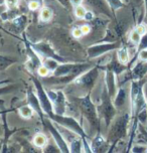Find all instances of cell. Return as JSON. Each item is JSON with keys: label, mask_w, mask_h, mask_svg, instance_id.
I'll use <instances>...</instances> for the list:
<instances>
[{"label": "cell", "mask_w": 147, "mask_h": 153, "mask_svg": "<svg viewBox=\"0 0 147 153\" xmlns=\"http://www.w3.org/2000/svg\"><path fill=\"white\" fill-rule=\"evenodd\" d=\"M132 117L131 114L128 112H124L120 115H116L115 118L112 120L110 126H109L107 140L110 144V148L108 152L114 151V148L117 147L124 138L127 137L130 129V121Z\"/></svg>", "instance_id": "6da1fadb"}, {"label": "cell", "mask_w": 147, "mask_h": 153, "mask_svg": "<svg viewBox=\"0 0 147 153\" xmlns=\"http://www.w3.org/2000/svg\"><path fill=\"white\" fill-rule=\"evenodd\" d=\"M77 105L82 115L88 121L90 126L96 130L97 132L100 131V115L98 112V107L91 99V93H87L83 97H79L77 99Z\"/></svg>", "instance_id": "7a4b0ae2"}, {"label": "cell", "mask_w": 147, "mask_h": 153, "mask_svg": "<svg viewBox=\"0 0 147 153\" xmlns=\"http://www.w3.org/2000/svg\"><path fill=\"white\" fill-rule=\"evenodd\" d=\"M146 79L130 82V114L135 118L141 111L147 109V103L143 92V85Z\"/></svg>", "instance_id": "3957f363"}, {"label": "cell", "mask_w": 147, "mask_h": 153, "mask_svg": "<svg viewBox=\"0 0 147 153\" xmlns=\"http://www.w3.org/2000/svg\"><path fill=\"white\" fill-rule=\"evenodd\" d=\"M113 98L107 91V88L104 86L101 94V103L98 107V112H99L100 117L104 120L106 127H109L112 122V120L115 118L117 114V109L113 103Z\"/></svg>", "instance_id": "277c9868"}, {"label": "cell", "mask_w": 147, "mask_h": 153, "mask_svg": "<svg viewBox=\"0 0 147 153\" xmlns=\"http://www.w3.org/2000/svg\"><path fill=\"white\" fill-rule=\"evenodd\" d=\"M48 118H50L51 121H53L56 124L59 125V126L65 127V128H67V129L75 132L76 134L80 135L82 138H89L88 134L86 133V131L82 127L80 122H79L75 117L71 116V115L53 114V115H51L50 117H48Z\"/></svg>", "instance_id": "5b68a950"}, {"label": "cell", "mask_w": 147, "mask_h": 153, "mask_svg": "<svg viewBox=\"0 0 147 153\" xmlns=\"http://www.w3.org/2000/svg\"><path fill=\"white\" fill-rule=\"evenodd\" d=\"M123 45V42L118 40V42H100L99 43H95V45H90L87 48V56L89 59H99V57L108 54L109 53L116 51L120 46Z\"/></svg>", "instance_id": "8992f818"}, {"label": "cell", "mask_w": 147, "mask_h": 153, "mask_svg": "<svg viewBox=\"0 0 147 153\" xmlns=\"http://www.w3.org/2000/svg\"><path fill=\"white\" fill-rule=\"evenodd\" d=\"M100 68L99 65H94L93 68H91L90 70H88L87 72L83 73L82 75H80L73 82L76 86L80 87V88L86 90L87 93H90L92 91V89L94 88L95 84L99 78L100 75Z\"/></svg>", "instance_id": "52a82bcc"}, {"label": "cell", "mask_w": 147, "mask_h": 153, "mask_svg": "<svg viewBox=\"0 0 147 153\" xmlns=\"http://www.w3.org/2000/svg\"><path fill=\"white\" fill-rule=\"evenodd\" d=\"M30 79L32 81V84H33V86H34L35 93H36L37 97H39L42 108L43 112H45V115L47 117H50L51 115L54 114V112H53V103H51L50 97H48L47 90L45 89V87L42 86V82H40L37 78L31 76Z\"/></svg>", "instance_id": "ba28073f"}, {"label": "cell", "mask_w": 147, "mask_h": 153, "mask_svg": "<svg viewBox=\"0 0 147 153\" xmlns=\"http://www.w3.org/2000/svg\"><path fill=\"white\" fill-rule=\"evenodd\" d=\"M43 125L47 128V130L50 132V134L53 137V141L56 143V145L59 146V148L61 149V152L62 153H69L70 152V147L69 143L67 142L66 138L64 137L62 133L61 132V130L59 129V127L56 126V124L53 121H51L50 118L43 119Z\"/></svg>", "instance_id": "9c48e42d"}, {"label": "cell", "mask_w": 147, "mask_h": 153, "mask_svg": "<svg viewBox=\"0 0 147 153\" xmlns=\"http://www.w3.org/2000/svg\"><path fill=\"white\" fill-rule=\"evenodd\" d=\"M30 45L32 46V48L39 53V56L45 59V57H50V59H53L56 61H58L59 62H69L68 59H66L65 57H62V56L56 53L54 51V48L51 46V45L48 42H30Z\"/></svg>", "instance_id": "30bf717a"}, {"label": "cell", "mask_w": 147, "mask_h": 153, "mask_svg": "<svg viewBox=\"0 0 147 153\" xmlns=\"http://www.w3.org/2000/svg\"><path fill=\"white\" fill-rule=\"evenodd\" d=\"M47 92L51 103H53L54 114H66L68 108V100L65 93L62 90H47Z\"/></svg>", "instance_id": "8fae6325"}, {"label": "cell", "mask_w": 147, "mask_h": 153, "mask_svg": "<svg viewBox=\"0 0 147 153\" xmlns=\"http://www.w3.org/2000/svg\"><path fill=\"white\" fill-rule=\"evenodd\" d=\"M124 32H125L124 25L115 20V23L110 24L106 28L104 36L102 37V39L100 42H118L124 35Z\"/></svg>", "instance_id": "7c38bea8"}, {"label": "cell", "mask_w": 147, "mask_h": 153, "mask_svg": "<svg viewBox=\"0 0 147 153\" xmlns=\"http://www.w3.org/2000/svg\"><path fill=\"white\" fill-rule=\"evenodd\" d=\"M104 86L107 88L108 93L112 98L115 97L117 91L119 89L118 80H117L116 74L110 70L104 71Z\"/></svg>", "instance_id": "4fadbf2b"}, {"label": "cell", "mask_w": 147, "mask_h": 153, "mask_svg": "<svg viewBox=\"0 0 147 153\" xmlns=\"http://www.w3.org/2000/svg\"><path fill=\"white\" fill-rule=\"evenodd\" d=\"M130 73H131L132 81L143 80L147 76V61L142 59H137L134 65L130 68Z\"/></svg>", "instance_id": "5bb4252c"}, {"label": "cell", "mask_w": 147, "mask_h": 153, "mask_svg": "<svg viewBox=\"0 0 147 153\" xmlns=\"http://www.w3.org/2000/svg\"><path fill=\"white\" fill-rule=\"evenodd\" d=\"M92 151L95 153L98 152H108L109 148H110V144H109L108 140L104 136L101 134L100 131L96 132V135L92 139L91 142Z\"/></svg>", "instance_id": "9a60e30c"}, {"label": "cell", "mask_w": 147, "mask_h": 153, "mask_svg": "<svg viewBox=\"0 0 147 153\" xmlns=\"http://www.w3.org/2000/svg\"><path fill=\"white\" fill-rule=\"evenodd\" d=\"M90 6H91L96 12L107 16L108 18L114 17L112 11L106 0H85Z\"/></svg>", "instance_id": "2e32d148"}, {"label": "cell", "mask_w": 147, "mask_h": 153, "mask_svg": "<svg viewBox=\"0 0 147 153\" xmlns=\"http://www.w3.org/2000/svg\"><path fill=\"white\" fill-rule=\"evenodd\" d=\"M26 97H27V102H28V105L31 106V108L33 109L34 112H36V114L39 116L40 121H43L45 119V112H43L42 105H40V102L39 100V97H37L36 93H34L32 90L28 89L26 92Z\"/></svg>", "instance_id": "e0dca14e"}, {"label": "cell", "mask_w": 147, "mask_h": 153, "mask_svg": "<svg viewBox=\"0 0 147 153\" xmlns=\"http://www.w3.org/2000/svg\"><path fill=\"white\" fill-rule=\"evenodd\" d=\"M24 43H25V48H26V53L27 56H28L29 59V64L31 65V69L33 70H37L39 67L42 65V57L39 56V53H36L32 46L30 45L28 40L24 37Z\"/></svg>", "instance_id": "ac0fdd59"}, {"label": "cell", "mask_w": 147, "mask_h": 153, "mask_svg": "<svg viewBox=\"0 0 147 153\" xmlns=\"http://www.w3.org/2000/svg\"><path fill=\"white\" fill-rule=\"evenodd\" d=\"M127 98H128V94H127V89L125 88V86L119 87L115 97L113 98V103L117 110H122L124 108V106L126 105Z\"/></svg>", "instance_id": "d6986e66"}, {"label": "cell", "mask_w": 147, "mask_h": 153, "mask_svg": "<svg viewBox=\"0 0 147 153\" xmlns=\"http://www.w3.org/2000/svg\"><path fill=\"white\" fill-rule=\"evenodd\" d=\"M116 56L121 64L129 65L130 61H131L130 53H129V46L126 43H123L118 50H116Z\"/></svg>", "instance_id": "ffe728a7"}, {"label": "cell", "mask_w": 147, "mask_h": 153, "mask_svg": "<svg viewBox=\"0 0 147 153\" xmlns=\"http://www.w3.org/2000/svg\"><path fill=\"white\" fill-rule=\"evenodd\" d=\"M70 152L72 153H80L83 152V138L80 135H77L75 138L69 142Z\"/></svg>", "instance_id": "44dd1931"}, {"label": "cell", "mask_w": 147, "mask_h": 153, "mask_svg": "<svg viewBox=\"0 0 147 153\" xmlns=\"http://www.w3.org/2000/svg\"><path fill=\"white\" fill-rule=\"evenodd\" d=\"M32 143H33L34 147H36V148H45L48 143L47 135L42 132L36 133L34 135L33 139H32Z\"/></svg>", "instance_id": "7402d4cb"}, {"label": "cell", "mask_w": 147, "mask_h": 153, "mask_svg": "<svg viewBox=\"0 0 147 153\" xmlns=\"http://www.w3.org/2000/svg\"><path fill=\"white\" fill-rule=\"evenodd\" d=\"M12 24L18 31H23L27 24V17L25 15H17L12 19Z\"/></svg>", "instance_id": "603a6c76"}, {"label": "cell", "mask_w": 147, "mask_h": 153, "mask_svg": "<svg viewBox=\"0 0 147 153\" xmlns=\"http://www.w3.org/2000/svg\"><path fill=\"white\" fill-rule=\"evenodd\" d=\"M17 112L21 118L28 120L32 118L34 110L31 108L30 105H23V106H20V107L17 109Z\"/></svg>", "instance_id": "cb8c5ba5"}, {"label": "cell", "mask_w": 147, "mask_h": 153, "mask_svg": "<svg viewBox=\"0 0 147 153\" xmlns=\"http://www.w3.org/2000/svg\"><path fill=\"white\" fill-rule=\"evenodd\" d=\"M53 17V11L50 7L48 6H42L40 9L39 13V18L42 22H48L50 21Z\"/></svg>", "instance_id": "d4e9b609"}, {"label": "cell", "mask_w": 147, "mask_h": 153, "mask_svg": "<svg viewBox=\"0 0 147 153\" xmlns=\"http://www.w3.org/2000/svg\"><path fill=\"white\" fill-rule=\"evenodd\" d=\"M141 36H142V35L136 30L135 27L132 29L131 31H130L129 36H128V42L134 46V48H136V51H137V45H139V42L141 40Z\"/></svg>", "instance_id": "484cf974"}, {"label": "cell", "mask_w": 147, "mask_h": 153, "mask_svg": "<svg viewBox=\"0 0 147 153\" xmlns=\"http://www.w3.org/2000/svg\"><path fill=\"white\" fill-rule=\"evenodd\" d=\"M106 1H107V3L114 16L116 15V12L119 9H121V8H123L125 6V2L123 0H106Z\"/></svg>", "instance_id": "4316f807"}, {"label": "cell", "mask_w": 147, "mask_h": 153, "mask_svg": "<svg viewBox=\"0 0 147 153\" xmlns=\"http://www.w3.org/2000/svg\"><path fill=\"white\" fill-rule=\"evenodd\" d=\"M15 62H16L15 59H11V57L1 56V54H0V72L6 71L8 68H10L12 65H14Z\"/></svg>", "instance_id": "83f0119b"}, {"label": "cell", "mask_w": 147, "mask_h": 153, "mask_svg": "<svg viewBox=\"0 0 147 153\" xmlns=\"http://www.w3.org/2000/svg\"><path fill=\"white\" fill-rule=\"evenodd\" d=\"M18 89V85L17 84H6V85H2L0 86V97L6 94H10L12 92H15Z\"/></svg>", "instance_id": "f1b7e54d"}, {"label": "cell", "mask_w": 147, "mask_h": 153, "mask_svg": "<svg viewBox=\"0 0 147 153\" xmlns=\"http://www.w3.org/2000/svg\"><path fill=\"white\" fill-rule=\"evenodd\" d=\"M59 64H61V62H59L58 61H56V59H50V57H45V59H42V65H45V67L50 71L51 74H53L54 72V70L59 67Z\"/></svg>", "instance_id": "f546056e"}, {"label": "cell", "mask_w": 147, "mask_h": 153, "mask_svg": "<svg viewBox=\"0 0 147 153\" xmlns=\"http://www.w3.org/2000/svg\"><path fill=\"white\" fill-rule=\"evenodd\" d=\"M137 59H142V61H147V48H145V50H142L140 51H138L137 53L135 54V57L134 59H131V62H130V64L128 67L131 68V65L134 64V62L137 61Z\"/></svg>", "instance_id": "4dcf8cb0"}, {"label": "cell", "mask_w": 147, "mask_h": 153, "mask_svg": "<svg viewBox=\"0 0 147 153\" xmlns=\"http://www.w3.org/2000/svg\"><path fill=\"white\" fill-rule=\"evenodd\" d=\"M86 12H87V9L83 4L75 7V15H76V17L79 19H84V17H85V15H86Z\"/></svg>", "instance_id": "1f68e13d"}, {"label": "cell", "mask_w": 147, "mask_h": 153, "mask_svg": "<svg viewBox=\"0 0 147 153\" xmlns=\"http://www.w3.org/2000/svg\"><path fill=\"white\" fill-rule=\"evenodd\" d=\"M36 73H37V75L39 76H42V78H48L51 74L50 71L48 70L45 65H42L40 67H39V69L36 70Z\"/></svg>", "instance_id": "d6a6232c"}, {"label": "cell", "mask_w": 147, "mask_h": 153, "mask_svg": "<svg viewBox=\"0 0 147 153\" xmlns=\"http://www.w3.org/2000/svg\"><path fill=\"white\" fill-rule=\"evenodd\" d=\"M135 118L138 119L140 125H143V126L144 125H147V109H144V110L141 111Z\"/></svg>", "instance_id": "836d02e7"}, {"label": "cell", "mask_w": 147, "mask_h": 153, "mask_svg": "<svg viewBox=\"0 0 147 153\" xmlns=\"http://www.w3.org/2000/svg\"><path fill=\"white\" fill-rule=\"evenodd\" d=\"M28 9L31 11H36L39 9H42V1L39 0H30L28 2Z\"/></svg>", "instance_id": "e575fe53"}, {"label": "cell", "mask_w": 147, "mask_h": 153, "mask_svg": "<svg viewBox=\"0 0 147 153\" xmlns=\"http://www.w3.org/2000/svg\"><path fill=\"white\" fill-rule=\"evenodd\" d=\"M19 0H4V6L6 7V10L15 9L18 5Z\"/></svg>", "instance_id": "d590c367"}, {"label": "cell", "mask_w": 147, "mask_h": 153, "mask_svg": "<svg viewBox=\"0 0 147 153\" xmlns=\"http://www.w3.org/2000/svg\"><path fill=\"white\" fill-rule=\"evenodd\" d=\"M145 48H147V32L141 36V40H140L139 45H137V53L142 50H145Z\"/></svg>", "instance_id": "8d00e7d4"}, {"label": "cell", "mask_w": 147, "mask_h": 153, "mask_svg": "<svg viewBox=\"0 0 147 153\" xmlns=\"http://www.w3.org/2000/svg\"><path fill=\"white\" fill-rule=\"evenodd\" d=\"M130 152L132 153H147V146L145 145H133Z\"/></svg>", "instance_id": "74e56055"}, {"label": "cell", "mask_w": 147, "mask_h": 153, "mask_svg": "<svg viewBox=\"0 0 147 153\" xmlns=\"http://www.w3.org/2000/svg\"><path fill=\"white\" fill-rule=\"evenodd\" d=\"M43 152H61V149L59 148V146L56 145V143L54 142V144H48L43 148Z\"/></svg>", "instance_id": "f35d334b"}, {"label": "cell", "mask_w": 147, "mask_h": 153, "mask_svg": "<svg viewBox=\"0 0 147 153\" xmlns=\"http://www.w3.org/2000/svg\"><path fill=\"white\" fill-rule=\"evenodd\" d=\"M72 35L73 37H75L76 39H80L81 37L84 36V33L81 29V26H75L72 29Z\"/></svg>", "instance_id": "ab89813d"}, {"label": "cell", "mask_w": 147, "mask_h": 153, "mask_svg": "<svg viewBox=\"0 0 147 153\" xmlns=\"http://www.w3.org/2000/svg\"><path fill=\"white\" fill-rule=\"evenodd\" d=\"M83 152H93L91 144H89L88 138H83Z\"/></svg>", "instance_id": "60d3db41"}, {"label": "cell", "mask_w": 147, "mask_h": 153, "mask_svg": "<svg viewBox=\"0 0 147 153\" xmlns=\"http://www.w3.org/2000/svg\"><path fill=\"white\" fill-rule=\"evenodd\" d=\"M86 21H94L95 20V14L93 11H91V10H87L86 12V15L85 17H84Z\"/></svg>", "instance_id": "b9f144b4"}, {"label": "cell", "mask_w": 147, "mask_h": 153, "mask_svg": "<svg viewBox=\"0 0 147 153\" xmlns=\"http://www.w3.org/2000/svg\"><path fill=\"white\" fill-rule=\"evenodd\" d=\"M81 29H82V31H83L84 35H87V34H89L90 32H91L92 27H91L90 24L86 23V24H83V25H81Z\"/></svg>", "instance_id": "7bdbcfd3"}, {"label": "cell", "mask_w": 147, "mask_h": 153, "mask_svg": "<svg viewBox=\"0 0 147 153\" xmlns=\"http://www.w3.org/2000/svg\"><path fill=\"white\" fill-rule=\"evenodd\" d=\"M56 1H58L61 5H62L65 8H67V9H69V8L72 6L70 0H56Z\"/></svg>", "instance_id": "ee69618b"}, {"label": "cell", "mask_w": 147, "mask_h": 153, "mask_svg": "<svg viewBox=\"0 0 147 153\" xmlns=\"http://www.w3.org/2000/svg\"><path fill=\"white\" fill-rule=\"evenodd\" d=\"M70 1H71L72 6L76 7V6H79V5L83 4V2L85 1V0H70Z\"/></svg>", "instance_id": "f6af8a7d"}, {"label": "cell", "mask_w": 147, "mask_h": 153, "mask_svg": "<svg viewBox=\"0 0 147 153\" xmlns=\"http://www.w3.org/2000/svg\"><path fill=\"white\" fill-rule=\"evenodd\" d=\"M143 1H144V19H145L144 22L147 23V0H143Z\"/></svg>", "instance_id": "bcb514c9"}, {"label": "cell", "mask_w": 147, "mask_h": 153, "mask_svg": "<svg viewBox=\"0 0 147 153\" xmlns=\"http://www.w3.org/2000/svg\"><path fill=\"white\" fill-rule=\"evenodd\" d=\"M143 92H144V96H145V100L147 103V80L145 81V83L143 85Z\"/></svg>", "instance_id": "7dc6e473"}, {"label": "cell", "mask_w": 147, "mask_h": 153, "mask_svg": "<svg viewBox=\"0 0 147 153\" xmlns=\"http://www.w3.org/2000/svg\"><path fill=\"white\" fill-rule=\"evenodd\" d=\"M9 83H11V81H10V80H1V81H0V86H2V85L9 84Z\"/></svg>", "instance_id": "c3c4849f"}, {"label": "cell", "mask_w": 147, "mask_h": 153, "mask_svg": "<svg viewBox=\"0 0 147 153\" xmlns=\"http://www.w3.org/2000/svg\"><path fill=\"white\" fill-rule=\"evenodd\" d=\"M2 135H4V128L0 126V137H2Z\"/></svg>", "instance_id": "681fc988"}, {"label": "cell", "mask_w": 147, "mask_h": 153, "mask_svg": "<svg viewBox=\"0 0 147 153\" xmlns=\"http://www.w3.org/2000/svg\"><path fill=\"white\" fill-rule=\"evenodd\" d=\"M4 4V0H0V5H3Z\"/></svg>", "instance_id": "f907efd6"}, {"label": "cell", "mask_w": 147, "mask_h": 153, "mask_svg": "<svg viewBox=\"0 0 147 153\" xmlns=\"http://www.w3.org/2000/svg\"><path fill=\"white\" fill-rule=\"evenodd\" d=\"M145 79H146V80H147V76H146V78H145Z\"/></svg>", "instance_id": "816d5d0a"}, {"label": "cell", "mask_w": 147, "mask_h": 153, "mask_svg": "<svg viewBox=\"0 0 147 153\" xmlns=\"http://www.w3.org/2000/svg\"><path fill=\"white\" fill-rule=\"evenodd\" d=\"M145 141H146V143H147V139H146V140H145Z\"/></svg>", "instance_id": "f5cc1de1"}]
</instances>
